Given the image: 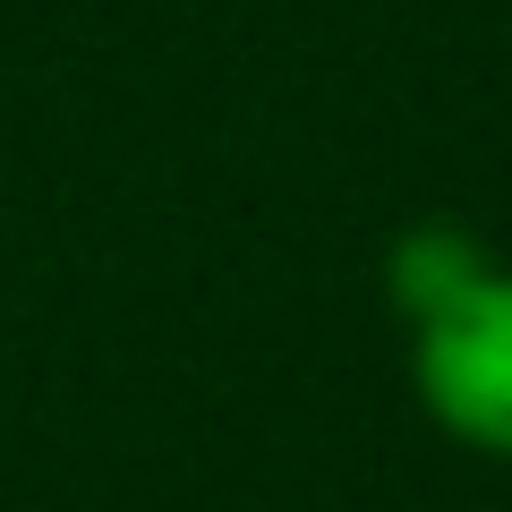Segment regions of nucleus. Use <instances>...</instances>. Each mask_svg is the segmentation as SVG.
<instances>
[{
	"label": "nucleus",
	"mask_w": 512,
	"mask_h": 512,
	"mask_svg": "<svg viewBox=\"0 0 512 512\" xmlns=\"http://www.w3.org/2000/svg\"><path fill=\"white\" fill-rule=\"evenodd\" d=\"M487 265L495 256L478 248L461 222H410V231L393 239V256H384V291H393V308L419 325V316H436L461 282H478Z\"/></svg>",
	"instance_id": "nucleus-2"
},
{
	"label": "nucleus",
	"mask_w": 512,
	"mask_h": 512,
	"mask_svg": "<svg viewBox=\"0 0 512 512\" xmlns=\"http://www.w3.org/2000/svg\"><path fill=\"white\" fill-rule=\"evenodd\" d=\"M410 384L453 444L512 461V265H487L410 325Z\"/></svg>",
	"instance_id": "nucleus-1"
}]
</instances>
